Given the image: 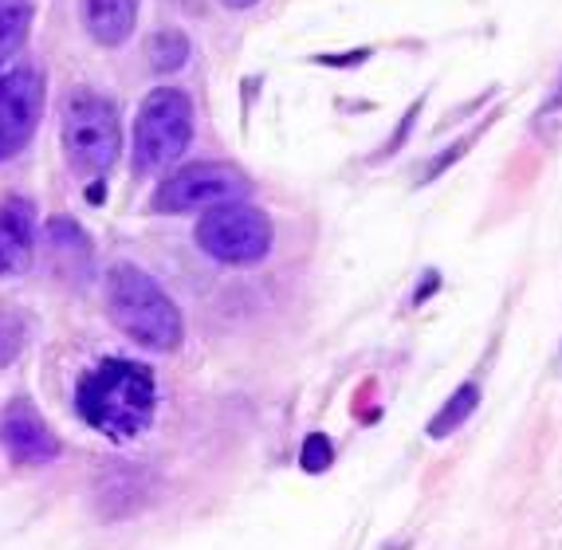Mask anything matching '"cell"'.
<instances>
[{
	"instance_id": "1",
	"label": "cell",
	"mask_w": 562,
	"mask_h": 550,
	"mask_svg": "<svg viewBox=\"0 0 562 550\" xmlns=\"http://www.w3.org/2000/svg\"><path fill=\"white\" fill-rule=\"evenodd\" d=\"M158 405V385H154L150 366L131 362V358H106L76 390L79 417L111 440H134L146 433Z\"/></svg>"
},
{
	"instance_id": "2",
	"label": "cell",
	"mask_w": 562,
	"mask_h": 550,
	"mask_svg": "<svg viewBox=\"0 0 562 550\" xmlns=\"http://www.w3.org/2000/svg\"><path fill=\"white\" fill-rule=\"evenodd\" d=\"M106 311L114 327L146 350H178L186 338L178 303L158 288L154 276L134 263H114L106 271Z\"/></svg>"
},
{
	"instance_id": "3",
	"label": "cell",
	"mask_w": 562,
	"mask_h": 550,
	"mask_svg": "<svg viewBox=\"0 0 562 550\" xmlns=\"http://www.w3.org/2000/svg\"><path fill=\"white\" fill-rule=\"evenodd\" d=\"M193 142V103L173 87H158L146 94L138 119H134V166L138 173L166 169L178 161Z\"/></svg>"
},
{
	"instance_id": "4",
	"label": "cell",
	"mask_w": 562,
	"mask_h": 550,
	"mask_svg": "<svg viewBox=\"0 0 562 550\" xmlns=\"http://www.w3.org/2000/svg\"><path fill=\"white\" fill-rule=\"evenodd\" d=\"M198 244L209 260L228 263V268L260 263L272 252V221L260 209H248L240 201L216 205L198 221Z\"/></svg>"
},
{
	"instance_id": "5",
	"label": "cell",
	"mask_w": 562,
	"mask_h": 550,
	"mask_svg": "<svg viewBox=\"0 0 562 550\" xmlns=\"http://www.w3.org/2000/svg\"><path fill=\"white\" fill-rule=\"evenodd\" d=\"M64 149L76 173H103L122 149L114 106L99 94L79 91L64 111Z\"/></svg>"
},
{
	"instance_id": "6",
	"label": "cell",
	"mask_w": 562,
	"mask_h": 550,
	"mask_svg": "<svg viewBox=\"0 0 562 550\" xmlns=\"http://www.w3.org/2000/svg\"><path fill=\"white\" fill-rule=\"evenodd\" d=\"M252 193V181L228 161H193L178 169L173 178L161 181L154 209L158 213H198V209L233 205L240 197Z\"/></svg>"
},
{
	"instance_id": "7",
	"label": "cell",
	"mask_w": 562,
	"mask_h": 550,
	"mask_svg": "<svg viewBox=\"0 0 562 550\" xmlns=\"http://www.w3.org/2000/svg\"><path fill=\"white\" fill-rule=\"evenodd\" d=\"M44 114V75L32 67L0 75V161L16 158Z\"/></svg>"
},
{
	"instance_id": "8",
	"label": "cell",
	"mask_w": 562,
	"mask_h": 550,
	"mask_svg": "<svg viewBox=\"0 0 562 550\" xmlns=\"http://www.w3.org/2000/svg\"><path fill=\"white\" fill-rule=\"evenodd\" d=\"M0 445L16 464H52L59 457V437L32 402H9L0 413Z\"/></svg>"
},
{
	"instance_id": "9",
	"label": "cell",
	"mask_w": 562,
	"mask_h": 550,
	"mask_svg": "<svg viewBox=\"0 0 562 550\" xmlns=\"http://www.w3.org/2000/svg\"><path fill=\"white\" fill-rule=\"evenodd\" d=\"M36 256V209L24 197L0 205V276H20Z\"/></svg>"
},
{
	"instance_id": "10",
	"label": "cell",
	"mask_w": 562,
	"mask_h": 550,
	"mask_svg": "<svg viewBox=\"0 0 562 550\" xmlns=\"http://www.w3.org/2000/svg\"><path fill=\"white\" fill-rule=\"evenodd\" d=\"M44 240H47V252L56 260L59 276L64 280H87L91 276V240L87 233L79 228L76 221H67V216H52L44 228Z\"/></svg>"
},
{
	"instance_id": "11",
	"label": "cell",
	"mask_w": 562,
	"mask_h": 550,
	"mask_svg": "<svg viewBox=\"0 0 562 550\" xmlns=\"http://www.w3.org/2000/svg\"><path fill=\"white\" fill-rule=\"evenodd\" d=\"M83 20L99 44L114 47L134 32L138 0H83Z\"/></svg>"
},
{
	"instance_id": "12",
	"label": "cell",
	"mask_w": 562,
	"mask_h": 550,
	"mask_svg": "<svg viewBox=\"0 0 562 550\" xmlns=\"http://www.w3.org/2000/svg\"><path fill=\"white\" fill-rule=\"evenodd\" d=\"M36 4L32 0H0V67L16 56L32 32Z\"/></svg>"
},
{
	"instance_id": "13",
	"label": "cell",
	"mask_w": 562,
	"mask_h": 550,
	"mask_svg": "<svg viewBox=\"0 0 562 550\" xmlns=\"http://www.w3.org/2000/svg\"><path fill=\"white\" fill-rule=\"evenodd\" d=\"M480 409V385L476 382H464L457 393H452L449 402L437 409V417L429 420V437L432 440H445V437H452V433L464 425V420L472 417V413Z\"/></svg>"
},
{
	"instance_id": "14",
	"label": "cell",
	"mask_w": 562,
	"mask_h": 550,
	"mask_svg": "<svg viewBox=\"0 0 562 550\" xmlns=\"http://www.w3.org/2000/svg\"><path fill=\"white\" fill-rule=\"evenodd\" d=\"M146 59H150L154 71H181L189 64V40L178 29L154 32L150 44H146Z\"/></svg>"
},
{
	"instance_id": "15",
	"label": "cell",
	"mask_w": 562,
	"mask_h": 550,
	"mask_svg": "<svg viewBox=\"0 0 562 550\" xmlns=\"http://www.w3.org/2000/svg\"><path fill=\"white\" fill-rule=\"evenodd\" d=\"M29 343V330H24V318L16 311H4L0 307V370L9 362H16V355L24 350Z\"/></svg>"
},
{
	"instance_id": "16",
	"label": "cell",
	"mask_w": 562,
	"mask_h": 550,
	"mask_svg": "<svg viewBox=\"0 0 562 550\" xmlns=\"http://www.w3.org/2000/svg\"><path fill=\"white\" fill-rule=\"evenodd\" d=\"M330 460H335V445H330V437H323V433H311L307 440H303V452H300V468L303 472H311V476H319V472H327Z\"/></svg>"
},
{
	"instance_id": "17",
	"label": "cell",
	"mask_w": 562,
	"mask_h": 550,
	"mask_svg": "<svg viewBox=\"0 0 562 550\" xmlns=\"http://www.w3.org/2000/svg\"><path fill=\"white\" fill-rule=\"evenodd\" d=\"M437 288H441V276H437V271H425V288L413 295V303H425V299H429Z\"/></svg>"
},
{
	"instance_id": "18",
	"label": "cell",
	"mask_w": 562,
	"mask_h": 550,
	"mask_svg": "<svg viewBox=\"0 0 562 550\" xmlns=\"http://www.w3.org/2000/svg\"><path fill=\"white\" fill-rule=\"evenodd\" d=\"M554 111H562V83H559V91H554V99H551V103H547L543 111H539V126H543V122L551 119Z\"/></svg>"
},
{
	"instance_id": "19",
	"label": "cell",
	"mask_w": 562,
	"mask_h": 550,
	"mask_svg": "<svg viewBox=\"0 0 562 550\" xmlns=\"http://www.w3.org/2000/svg\"><path fill=\"white\" fill-rule=\"evenodd\" d=\"M106 197V186H91V201H103Z\"/></svg>"
}]
</instances>
